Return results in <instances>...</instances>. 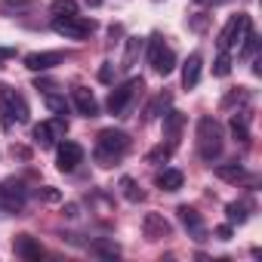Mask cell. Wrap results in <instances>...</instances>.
Listing matches in <instances>:
<instances>
[{"label": "cell", "mask_w": 262, "mask_h": 262, "mask_svg": "<svg viewBox=\"0 0 262 262\" xmlns=\"http://www.w3.org/2000/svg\"><path fill=\"white\" fill-rule=\"evenodd\" d=\"M225 148V129L216 117H201L198 120V155L204 161H216Z\"/></svg>", "instance_id": "1"}, {"label": "cell", "mask_w": 262, "mask_h": 262, "mask_svg": "<svg viewBox=\"0 0 262 262\" xmlns=\"http://www.w3.org/2000/svg\"><path fill=\"white\" fill-rule=\"evenodd\" d=\"M129 148V136L123 129H102L99 133V142H96V161L99 167H111L117 164Z\"/></svg>", "instance_id": "2"}, {"label": "cell", "mask_w": 262, "mask_h": 262, "mask_svg": "<svg viewBox=\"0 0 262 262\" xmlns=\"http://www.w3.org/2000/svg\"><path fill=\"white\" fill-rule=\"evenodd\" d=\"M0 120H4V126L25 123L28 120V105H25L22 93H16L7 83H0Z\"/></svg>", "instance_id": "3"}, {"label": "cell", "mask_w": 262, "mask_h": 262, "mask_svg": "<svg viewBox=\"0 0 262 262\" xmlns=\"http://www.w3.org/2000/svg\"><path fill=\"white\" fill-rule=\"evenodd\" d=\"M53 31L68 37V40H83V37H90L96 31V22L86 19V16H77V13L74 16H56L53 19Z\"/></svg>", "instance_id": "4"}, {"label": "cell", "mask_w": 262, "mask_h": 262, "mask_svg": "<svg viewBox=\"0 0 262 262\" xmlns=\"http://www.w3.org/2000/svg\"><path fill=\"white\" fill-rule=\"evenodd\" d=\"M250 28H253V22H250V16H247V13L231 16V19L225 22V28L219 31V50H222V53H228L231 47H237Z\"/></svg>", "instance_id": "5"}, {"label": "cell", "mask_w": 262, "mask_h": 262, "mask_svg": "<svg viewBox=\"0 0 262 262\" xmlns=\"http://www.w3.org/2000/svg\"><path fill=\"white\" fill-rule=\"evenodd\" d=\"M148 62H151V68H155L158 74H164V77L176 68V53L164 43L161 34H151V40H148Z\"/></svg>", "instance_id": "6"}, {"label": "cell", "mask_w": 262, "mask_h": 262, "mask_svg": "<svg viewBox=\"0 0 262 262\" xmlns=\"http://www.w3.org/2000/svg\"><path fill=\"white\" fill-rule=\"evenodd\" d=\"M139 90H145L142 77H133V80H126V83L114 86V90H111V96H108V111H111V114H123V111H126V105L133 102V96H136Z\"/></svg>", "instance_id": "7"}, {"label": "cell", "mask_w": 262, "mask_h": 262, "mask_svg": "<svg viewBox=\"0 0 262 262\" xmlns=\"http://www.w3.org/2000/svg\"><path fill=\"white\" fill-rule=\"evenodd\" d=\"M28 201V188L22 179H4L0 182V204H4L10 213H19Z\"/></svg>", "instance_id": "8"}, {"label": "cell", "mask_w": 262, "mask_h": 262, "mask_svg": "<svg viewBox=\"0 0 262 262\" xmlns=\"http://www.w3.org/2000/svg\"><path fill=\"white\" fill-rule=\"evenodd\" d=\"M65 129H68V123H65L62 117H56V120H43V123L34 126V142H37L40 148H56L59 139L65 136Z\"/></svg>", "instance_id": "9"}, {"label": "cell", "mask_w": 262, "mask_h": 262, "mask_svg": "<svg viewBox=\"0 0 262 262\" xmlns=\"http://www.w3.org/2000/svg\"><path fill=\"white\" fill-rule=\"evenodd\" d=\"M83 164V148L77 145V142H59L56 145V167L62 170V173H74L77 167Z\"/></svg>", "instance_id": "10"}, {"label": "cell", "mask_w": 262, "mask_h": 262, "mask_svg": "<svg viewBox=\"0 0 262 262\" xmlns=\"http://www.w3.org/2000/svg\"><path fill=\"white\" fill-rule=\"evenodd\" d=\"M62 62H65V53H59V50H43V53H28L25 56V68H31V71H50Z\"/></svg>", "instance_id": "11"}, {"label": "cell", "mask_w": 262, "mask_h": 262, "mask_svg": "<svg viewBox=\"0 0 262 262\" xmlns=\"http://www.w3.org/2000/svg\"><path fill=\"white\" fill-rule=\"evenodd\" d=\"M142 234H145L148 241H164V237L173 234V225H170L161 213H145V219H142Z\"/></svg>", "instance_id": "12"}, {"label": "cell", "mask_w": 262, "mask_h": 262, "mask_svg": "<svg viewBox=\"0 0 262 262\" xmlns=\"http://www.w3.org/2000/svg\"><path fill=\"white\" fill-rule=\"evenodd\" d=\"M71 105H74L77 114H83V117H96V114H99V102H96V96H93L86 86H74Z\"/></svg>", "instance_id": "13"}, {"label": "cell", "mask_w": 262, "mask_h": 262, "mask_svg": "<svg viewBox=\"0 0 262 262\" xmlns=\"http://www.w3.org/2000/svg\"><path fill=\"white\" fill-rule=\"evenodd\" d=\"M201 68H204L201 53H191L188 62L182 65V86H185V90H194V86H198V80H201Z\"/></svg>", "instance_id": "14"}, {"label": "cell", "mask_w": 262, "mask_h": 262, "mask_svg": "<svg viewBox=\"0 0 262 262\" xmlns=\"http://www.w3.org/2000/svg\"><path fill=\"white\" fill-rule=\"evenodd\" d=\"M13 250H16L22 259H28V262H37V259L43 256V247H40L31 234H19V237H16V244H13Z\"/></svg>", "instance_id": "15"}, {"label": "cell", "mask_w": 262, "mask_h": 262, "mask_svg": "<svg viewBox=\"0 0 262 262\" xmlns=\"http://www.w3.org/2000/svg\"><path fill=\"white\" fill-rule=\"evenodd\" d=\"M182 123H185V117L179 114V111H167L164 114V136H167V145H179V133H182Z\"/></svg>", "instance_id": "16"}, {"label": "cell", "mask_w": 262, "mask_h": 262, "mask_svg": "<svg viewBox=\"0 0 262 262\" xmlns=\"http://www.w3.org/2000/svg\"><path fill=\"white\" fill-rule=\"evenodd\" d=\"M176 213H179V222H182L198 241H204V219H201V213H198L194 207H179Z\"/></svg>", "instance_id": "17"}, {"label": "cell", "mask_w": 262, "mask_h": 262, "mask_svg": "<svg viewBox=\"0 0 262 262\" xmlns=\"http://www.w3.org/2000/svg\"><path fill=\"white\" fill-rule=\"evenodd\" d=\"M142 47H145L142 37H129V40H126V50H123V68H133V65H136Z\"/></svg>", "instance_id": "18"}, {"label": "cell", "mask_w": 262, "mask_h": 262, "mask_svg": "<svg viewBox=\"0 0 262 262\" xmlns=\"http://www.w3.org/2000/svg\"><path fill=\"white\" fill-rule=\"evenodd\" d=\"M216 176L225 179V182H241V179L247 176V170H244L241 164H219V167H216Z\"/></svg>", "instance_id": "19"}, {"label": "cell", "mask_w": 262, "mask_h": 262, "mask_svg": "<svg viewBox=\"0 0 262 262\" xmlns=\"http://www.w3.org/2000/svg\"><path fill=\"white\" fill-rule=\"evenodd\" d=\"M158 185L164 191H179L182 188V173L179 170H164V173H158Z\"/></svg>", "instance_id": "20"}, {"label": "cell", "mask_w": 262, "mask_h": 262, "mask_svg": "<svg viewBox=\"0 0 262 262\" xmlns=\"http://www.w3.org/2000/svg\"><path fill=\"white\" fill-rule=\"evenodd\" d=\"M231 133H234V139H241V142H247V139H250V129H247V114H244V111H237V114L231 117Z\"/></svg>", "instance_id": "21"}, {"label": "cell", "mask_w": 262, "mask_h": 262, "mask_svg": "<svg viewBox=\"0 0 262 262\" xmlns=\"http://www.w3.org/2000/svg\"><path fill=\"white\" fill-rule=\"evenodd\" d=\"M120 191H123V198H126V201H133V204L145 198V194H142V188H139L133 179H129V176H123V179H120Z\"/></svg>", "instance_id": "22"}, {"label": "cell", "mask_w": 262, "mask_h": 262, "mask_svg": "<svg viewBox=\"0 0 262 262\" xmlns=\"http://www.w3.org/2000/svg\"><path fill=\"white\" fill-rule=\"evenodd\" d=\"M50 13H53V16H74V13H77V4H74V0H53V4H50Z\"/></svg>", "instance_id": "23"}, {"label": "cell", "mask_w": 262, "mask_h": 262, "mask_svg": "<svg viewBox=\"0 0 262 262\" xmlns=\"http://www.w3.org/2000/svg\"><path fill=\"white\" fill-rule=\"evenodd\" d=\"M170 105V93H161L151 105H148V111H145V120H151V117H161V111Z\"/></svg>", "instance_id": "24"}, {"label": "cell", "mask_w": 262, "mask_h": 262, "mask_svg": "<svg viewBox=\"0 0 262 262\" xmlns=\"http://www.w3.org/2000/svg\"><path fill=\"white\" fill-rule=\"evenodd\" d=\"M237 47H241V56H253V53H256V47H259V37L253 34V28L244 34V40H241Z\"/></svg>", "instance_id": "25"}, {"label": "cell", "mask_w": 262, "mask_h": 262, "mask_svg": "<svg viewBox=\"0 0 262 262\" xmlns=\"http://www.w3.org/2000/svg\"><path fill=\"white\" fill-rule=\"evenodd\" d=\"M225 213H228V222H237V225L247 222V207H244V204H228Z\"/></svg>", "instance_id": "26"}, {"label": "cell", "mask_w": 262, "mask_h": 262, "mask_svg": "<svg viewBox=\"0 0 262 262\" xmlns=\"http://www.w3.org/2000/svg\"><path fill=\"white\" fill-rule=\"evenodd\" d=\"M231 71V59H228V53H219V59H216V65H213V74L216 77H225Z\"/></svg>", "instance_id": "27"}, {"label": "cell", "mask_w": 262, "mask_h": 262, "mask_svg": "<svg viewBox=\"0 0 262 262\" xmlns=\"http://www.w3.org/2000/svg\"><path fill=\"white\" fill-rule=\"evenodd\" d=\"M47 108L56 111V114H65V96H56V93H47Z\"/></svg>", "instance_id": "28"}, {"label": "cell", "mask_w": 262, "mask_h": 262, "mask_svg": "<svg viewBox=\"0 0 262 262\" xmlns=\"http://www.w3.org/2000/svg\"><path fill=\"white\" fill-rule=\"evenodd\" d=\"M170 155H173V145H158L155 151H148V161H151V164H161V161H167Z\"/></svg>", "instance_id": "29"}, {"label": "cell", "mask_w": 262, "mask_h": 262, "mask_svg": "<svg viewBox=\"0 0 262 262\" xmlns=\"http://www.w3.org/2000/svg\"><path fill=\"white\" fill-rule=\"evenodd\" d=\"M31 7V0H7L4 4V13L10 16V13H22V10H28Z\"/></svg>", "instance_id": "30"}, {"label": "cell", "mask_w": 262, "mask_h": 262, "mask_svg": "<svg viewBox=\"0 0 262 262\" xmlns=\"http://www.w3.org/2000/svg\"><path fill=\"white\" fill-rule=\"evenodd\" d=\"M111 77H114V65L105 62V65L99 68V80H102V83H111Z\"/></svg>", "instance_id": "31"}, {"label": "cell", "mask_w": 262, "mask_h": 262, "mask_svg": "<svg viewBox=\"0 0 262 262\" xmlns=\"http://www.w3.org/2000/svg\"><path fill=\"white\" fill-rule=\"evenodd\" d=\"M216 237H219V241H228V237H231V225H219V228H216Z\"/></svg>", "instance_id": "32"}, {"label": "cell", "mask_w": 262, "mask_h": 262, "mask_svg": "<svg viewBox=\"0 0 262 262\" xmlns=\"http://www.w3.org/2000/svg\"><path fill=\"white\" fill-rule=\"evenodd\" d=\"M16 56V50H10V47H0V62H7V59H13Z\"/></svg>", "instance_id": "33"}, {"label": "cell", "mask_w": 262, "mask_h": 262, "mask_svg": "<svg viewBox=\"0 0 262 262\" xmlns=\"http://www.w3.org/2000/svg\"><path fill=\"white\" fill-rule=\"evenodd\" d=\"M108 34H111V37H120V34H123V28H120V25H111V28H108Z\"/></svg>", "instance_id": "34"}, {"label": "cell", "mask_w": 262, "mask_h": 262, "mask_svg": "<svg viewBox=\"0 0 262 262\" xmlns=\"http://www.w3.org/2000/svg\"><path fill=\"white\" fill-rule=\"evenodd\" d=\"M198 4H213L216 7V4H225V0H198Z\"/></svg>", "instance_id": "35"}, {"label": "cell", "mask_w": 262, "mask_h": 262, "mask_svg": "<svg viewBox=\"0 0 262 262\" xmlns=\"http://www.w3.org/2000/svg\"><path fill=\"white\" fill-rule=\"evenodd\" d=\"M86 4H90V7H99V4H102V0H86Z\"/></svg>", "instance_id": "36"}]
</instances>
